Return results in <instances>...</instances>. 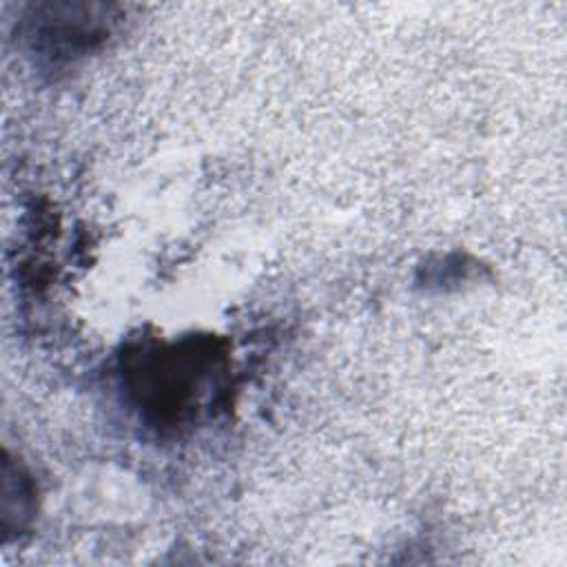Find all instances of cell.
<instances>
[{
  "instance_id": "cell-2",
  "label": "cell",
  "mask_w": 567,
  "mask_h": 567,
  "mask_svg": "<svg viewBox=\"0 0 567 567\" xmlns=\"http://www.w3.org/2000/svg\"><path fill=\"white\" fill-rule=\"evenodd\" d=\"M73 7L75 4H62L64 16H58V7L47 4L44 9L49 13L33 22V47L58 62H66L91 51L109 33V20L104 16H89L95 7L84 4L78 18L71 16Z\"/></svg>"
},
{
  "instance_id": "cell-3",
  "label": "cell",
  "mask_w": 567,
  "mask_h": 567,
  "mask_svg": "<svg viewBox=\"0 0 567 567\" xmlns=\"http://www.w3.org/2000/svg\"><path fill=\"white\" fill-rule=\"evenodd\" d=\"M35 507V487L24 467L4 461L2 467V527L20 532L29 525Z\"/></svg>"
},
{
  "instance_id": "cell-1",
  "label": "cell",
  "mask_w": 567,
  "mask_h": 567,
  "mask_svg": "<svg viewBox=\"0 0 567 567\" xmlns=\"http://www.w3.org/2000/svg\"><path fill=\"white\" fill-rule=\"evenodd\" d=\"M120 374L131 403L148 425L179 432L219 403L228 357L213 334H190L179 341L148 339L124 350Z\"/></svg>"
}]
</instances>
